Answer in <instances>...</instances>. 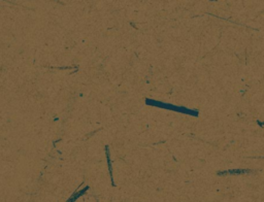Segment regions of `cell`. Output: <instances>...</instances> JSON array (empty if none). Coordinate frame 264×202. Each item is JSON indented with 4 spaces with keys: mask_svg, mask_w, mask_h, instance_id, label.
<instances>
[{
    "mask_svg": "<svg viewBox=\"0 0 264 202\" xmlns=\"http://www.w3.org/2000/svg\"><path fill=\"white\" fill-rule=\"evenodd\" d=\"M144 101H146L147 105L156 106V107L163 108V109H168L170 111H174V113H185V115L193 116H199V111L197 109H190V108L185 107V106L173 105V104H171V103L161 102V101L150 99V98H146V100H144Z\"/></svg>",
    "mask_w": 264,
    "mask_h": 202,
    "instance_id": "obj_1",
    "label": "cell"
},
{
    "mask_svg": "<svg viewBox=\"0 0 264 202\" xmlns=\"http://www.w3.org/2000/svg\"><path fill=\"white\" fill-rule=\"evenodd\" d=\"M253 172L252 169H231V170H225V171H218L217 174L220 177L223 175H240V174H245V173H251Z\"/></svg>",
    "mask_w": 264,
    "mask_h": 202,
    "instance_id": "obj_2",
    "label": "cell"
}]
</instances>
